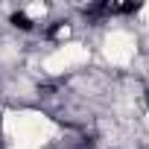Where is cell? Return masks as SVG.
Returning a JSON list of instances; mask_svg holds the SVG:
<instances>
[{"label": "cell", "mask_w": 149, "mask_h": 149, "mask_svg": "<svg viewBox=\"0 0 149 149\" xmlns=\"http://www.w3.org/2000/svg\"><path fill=\"white\" fill-rule=\"evenodd\" d=\"M102 56H105V61L123 67V64L134 61V56H137V38L129 29H111L102 38Z\"/></svg>", "instance_id": "obj_2"}, {"label": "cell", "mask_w": 149, "mask_h": 149, "mask_svg": "<svg viewBox=\"0 0 149 149\" xmlns=\"http://www.w3.org/2000/svg\"><path fill=\"white\" fill-rule=\"evenodd\" d=\"M134 15H137V18L149 26V3H146V6H137V12H134Z\"/></svg>", "instance_id": "obj_3"}, {"label": "cell", "mask_w": 149, "mask_h": 149, "mask_svg": "<svg viewBox=\"0 0 149 149\" xmlns=\"http://www.w3.org/2000/svg\"><path fill=\"white\" fill-rule=\"evenodd\" d=\"M91 50L79 41H67V44H56L53 53L44 58V70L47 73H64V70H76L82 64H88Z\"/></svg>", "instance_id": "obj_1"}]
</instances>
